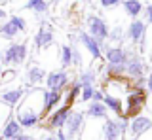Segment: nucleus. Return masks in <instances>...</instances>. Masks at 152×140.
<instances>
[{
    "mask_svg": "<svg viewBox=\"0 0 152 140\" xmlns=\"http://www.w3.org/2000/svg\"><path fill=\"white\" fill-rule=\"evenodd\" d=\"M44 91L32 87L27 95H23L21 102L17 104V121L21 127H36L42 121V106H44Z\"/></svg>",
    "mask_w": 152,
    "mask_h": 140,
    "instance_id": "1",
    "label": "nucleus"
},
{
    "mask_svg": "<svg viewBox=\"0 0 152 140\" xmlns=\"http://www.w3.org/2000/svg\"><path fill=\"white\" fill-rule=\"evenodd\" d=\"M107 106L103 104V102H95L91 100V104H89V108L86 110V114L89 115V118H93V119H107L108 115H107Z\"/></svg>",
    "mask_w": 152,
    "mask_h": 140,
    "instance_id": "19",
    "label": "nucleus"
},
{
    "mask_svg": "<svg viewBox=\"0 0 152 140\" xmlns=\"http://www.w3.org/2000/svg\"><path fill=\"white\" fill-rule=\"evenodd\" d=\"M25 8L32 10L34 13H38V15H42V13L48 12V0H28L25 4Z\"/></svg>",
    "mask_w": 152,
    "mask_h": 140,
    "instance_id": "22",
    "label": "nucleus"
},
{
    "mask_svg": "<svg viewBox=\"0 0 152 140\" xmlns=\"http://www.w3.org/2000/svg\"><path fill=\"white\" fill-rule=\"evenodd\" d=\"M23 95H25V89H23V87H17V89H12V91L2 93L0 100H2L6 106H17L19 102H21Z\"/></svg>",
    "mask_w": 152,
    "mask_h": 140,
    "instance_id": "15",
    "label": "nucleus"
},
{
    "mask_svg": "<svg viewBox=\"0 0 152 140\" xmlns=\"http://www.w3.org/2000/svg\"><path fill=\"white\" fill-rule=\"evenodd\" d=\"M129 51L124 48H107L104 49V59H107L108 64H120V66H126L127 59H129Z\"/></svg>",
    "mask_w": 152,
    "mask_h": 140,
    "instance_id": "9",
    "label": "nucleus"
},
{
    "mask_svg": "<svg viewBox=\"0 0 152 140\" xmlns=\"http://www.w3.org/2000/svg\"><path fill=\"white\" fill-rule=\"evenodd\" d=\"M57 2H59V0H57Z\"/></svg>",
    "mask_w": 152,
    "mask_h": 140,
    "instance_id": "41",
    "label": "nucleus"
},
{
    "mask_svg": "<svg viewBox=\"0 0 152 140\" xmlns=\"http://www.w3.org/2000/svg\"><path fill=\"white\" fill-rule=\"evenodd\" d=\"M142 72H145V64H142L141 57L129 55V59H127V63H126L124 74H126L129 80H137V78H142Z\"/></svg>",
    "mask_w": 152,
    "mask_h": 140,
    "instance_id": "10",
    "label": "nucleus"
},
{
    "mask_svg": "<svg viewBox=\"0 0 152 140\" xmlns=\"http://www.w3.org/2000/svg\"><path fill=\"white\" fill-rule=\"evenodd\" d=\"M44 78H46L44 68L36 66V64L28 66V70H27V83H28L31 87H36L38 83H42V82H44Z\"/></svg>",
    "mask_w": 152,
    "mask_h": 140,
    "instance_id": "16",
    "label": "nucleus"
},
{
    "mask_svg": "<svg viewBox=\"0 0 152 140\" xmlns=\"http://www.w3.org/2000/svg\"><path fill=\"white\" fill-rule=\"evenodd\" d=\"M122 0H101V6L103 8H114V6H118Z\"/></svg>",
    "mask_w": 152,
    "mask_h": 140,
    "instance_id": "30",
    "label": "nucleus"
},
{
    "mask_svg": "<svg viewBox=\"0 0 152 140\" xmlns=\"http://www.w3.org/2000/svg\"><path fill=\"white\" fill-rule=\"evenodd\" d=\"M57 140H69L65 136V131L63 129H57Z\"/></svg>",
    "mask_w": 152,
    "mask_h": 140,
    "instance_id": "34",
    "label": "nucleus"
},
{
    "mask_svg": "<svg viewBox=\"0 0 152 140\" xmlns=\"http://www.w3.org/2000/svg\"><path fill=\"white\" fill-rule=\"evenodd\" d=\"M66 83H69V76H66V72H63V70L51 72L46 78V87L51 91H63L66 87Z\"/></svg>",
    "mask_w": 152,
    "mask_h": 140,
    "instance_id": "11",
    "label": "nucleus"
},
{
    "mask_svg": "<svg viewBox=\"0 0 152 140\" xmlns=\"http://www.w3.org/2000/svg\"><path fill=\"white\" fill-rule=\"evenodd\" d=\"M146 85H148V91L152 93V72L148 74V80H146Z\"/></svg>",
    "mask_w": 152,
    "mask_h": 140,
    "instance_id": "36",
    "label": "nucleus"
},
{
    "mask_svg": "<svg viewBox=\"0 0 152 140\" xmlns=\"http://www.w3.org/2000/svg\"><path fill=\"white\" fill-rule=\"evenodd\" d=\"M80 42H82V44L86 45V49L89 51V55H91L93 59H101V44H99L97 40L93 38V36H89L88 32H80Z\"/></svg>",
    "mask_w": 152,
    "mask_h": 140,
    "instance_id": "13",
    "label": "nucleus"
},
{
    "mask_svg": "<svg viewBox=\"0 0 152 140\" xmlns=\"http://www.w3.org/2000/svg\"><path fill=\"white\" fill-rule=\"evenodd\" d=\"M124 10H126V13L129 17L137 19L142 12V2L141 0H124Z\"/></svg>",
    "mask_w": 152,
    "mask_h": 140,
    "instance_id": "21",
    "label": "nucleus"
},
{
    "mask_svg": "<svg viewBox=\"0 0 152 140\" xmlns=\"http://www.w3.org/2000/svg\"><path fill=\"white\" fill-rule=\"evenodd\" d=\"M6 17H8V13L4 12V10H0V21H4V19H6Z\"/></svg>",
    "mask_w": 152,
    "mask_h": 140,
    "instance_id": "37",
    "label": "nucleus"
},
{
    "mask_svg": "<svg viewBox=\"0 0 152 140\" xmlns=\"http://www.w3.org/2000/svg\"><path fill=\"white\" fill-rule=\"evenodd\" d=\"M44 140H57V138H53V136H46Z\"/></svg>",
    "mask_w": 152,
    "mask_h": 140,
    "instance_id": "38",
    "label": "nucleus"
},
{
    "mask_svg": "<svg viewBox=\"0 0 152 140\" xmlns=\"http://www.w3.org/2000/svg\"><path fill=\"white\" fill-rule=\"evenodd\" d=\"M0 2H4V0H0Z\"/></svg>",
    "mask_w": 152,
    "mask_h": 140,
    "instance_id": "40",
    "label": "nucleus"
},
{
    "mask_svg": "<svg viewBox=\"0 0 152 140\" xmlns=\"http://www.w3.org/2000/svg\"><path fill=\"white\" fill-rule=\"evenodd\" d=\"M21 125H19V121L15 119V118H10L6 123H4V129H2V134H0V136L2 138H12V136H15V134H19L21 133Z\"/></svg>",
    "mask_w": 152,
    "mask_h": 140,
    "instance_id": "20",
    "label": "nucleus"
},
{
    "mask_svg": "<svg viewBox=\"0 0 152 140\" xmlns=\"http://www.w3.org/2000/svg\"><path fill=\"white\" fill-rule=\"evenodd\" d=\"M61 102H63V91L46 89L44 91V106H42V119H44L48 114H51Z\"/></svg>",
    "mask_w": 152,
    "mask_h": 140,
    "instance_id": "8",
    "label": "nucleus"
},
{
    "mask_svg": "<svg viewBox=\"0 0 152 140\" xmlns=\"http://www.w3.org/2000/svg\"><path fill=\"white\" fill-rule=\"evenodd\" d=\"M10 23L15 27L17 32H25V29H27V23H25V19H23L21 15H12L10 17Z\"/></svg>",
    "mask_w": 152,
    "mask_h": 140,
    "instance_id": "26",
    "label": "nucleus"
},
{
    "mask_svg": "<svg viewBox=\"0 0 152 140\" xmlns=\"http://www.w3.org/2000/svg\"><path fill=\"white\" fill-rule=\"evenodd\" d=\"M10 2H12L13 6H17V8H25V4L28 2V0H10Z\"/></svg>",
    "mask_w": 152,
    "mask_h": 140,
    "instance_id": "33",
    "label": "nucleus"
},
{
    "mask_svg": "<svg viewBox=\"0 0 152 140\" xmlns=\"http://www.w3.org/2000/svg\"><path fill=\"white\" fill-rule=\"evenodd\" d=\"M88 27H89V36H93L99 44L108 38V27H107V23H104L101 17L91 15L88 19Z\"/></svg>",
    "mask_w": 152,
    "mask_h": 140,
    "instance_id": "7",
    "label": "nucleus"
},
{
    "mask_svg": "<svg viewBox=\"0 0 152 140\" xmlns=\"http://www.w3.org/2000/svg\"><path fill=\"white\" fill-rule=\"evenodd\" d=\"M27 45L25 44H10L6 51H4V55H2V63L4 64H21L23 61L27 59Z\"/></svg>",
    "mask_w": 152,
    "mask_h": 140,
    "instance_id": "4",
    "label": "nucleus"
},
{
    "mask_svg": "<svg viewBox=\"0 0 152 140\" xmlns=\"http://www.w3.org/2000/svg\"><path fill=\"white\" fill-rule=\"evenodd\" d=\"M108 38L112 42H122L124 40V29L122 27H116L114 30H108Z\"/></svg>",
    "mask_w": 152,
    "mask_h": 140,
    "instance_id": "29",
    "label": "nucleus"
},
{
    "mask_svg": "<svg viewBox=\"0 0 152 140\" xmlns=\"http://www.w3.org/2000/svg\"><path fill=\"white\" fill-rule=\"evenodd\" d=\"M69 115H70V106H57L51 114L46 115L44 121H40V125H42V129H48V131L63 129Z\"/></svg>",
    "mask_w": 152,
    "mask_h": 140,
    "instance_id": "3",
    "label": "nucleus"
},
{
    "mask_svg": "<svg viewBox=\"0 0 152 140\" xmlns=\"http://www.w3.org/2000/svg\"><path fill=\"white\" fill-rule=\"evenodd\" d=\"M146 104V93L142 89V85H133L131 83V89L127 91L126 95V104H124V115L127 119L139 115L142 108Z\"/></svg>",
    "mask_w": 152,
    "mask_h": 140,
    "instance_id": "2",
    "label": "nucleus"
},
{
    "mask_svg": "<svg viewBox=\"0 0 152 140\" xmlns=\"http://www.w3.org/2000/svg\"><path fill=\"white\" fill-rule=\"evenodd\" d=\"M70 53H72V64L74 66H82V53L78 49V44L70 45Z\"/></svg>",
    "mask_w": 152,
    "mask_h": 140,
    "instance_id": "27",
    "label": "nucleus"
},
{
    "mask_svg": "<svg viewBox=\"0 0 152 140\" xmlns=\"http://www.w3.org/2000/svg\"><path fill=\"white\" fill-rule=\"evenodd\" d=\"M0 34H2L6 40H13V38H15V34H17V30H15V27H13L10 21H6V23L0 25Z\"/></svg>",
    "mask_w": 152,
    "mask_h": 140,
    "instance_id": "23",
    "label": "nucleus"
},
{
    "mask_svg": "<svg viewBox=\"0 0 152 140\" xmlns=\"http://www.w3.org/2000/svg\"><path fill=\"white\" fill-rule=\"evenodd\" d=\"M0 140H4V138H2V136H0Z\"/></svg>",
    "mask_w": 152,
    "mask_h": 140,
    "instance_id": "39",
    "label": "nucleus"
},
{
    "mask_svg": "<svg viewBox=\"0 0 152 140\" xmlns=\"http://www.w3.org/2000/svg\"><path fill=\"white\" fill-rule=\"evenodd\" d=\"M150 4H152V2H150Z\"/></svg>",
    "mask_w": 152,
    "mask_h": 140,
    "instance_id": "42",
    "label": "nucleus"
},
{
    "mask_svg": "<svg viewBox=\"0 0 152 140\" xmlns=\"http://www.w3.org/2000/svg\"><path fill=\"white\" fill-rule=\"evenodd\" d=\"M61 64L63 66H72V53H70V45L61 48Z\"/></svg>",
    "mask_w": 152,
    "mask_h": 140,
    "instance_id": "25",
    "label": "nucleus"
},
{
    "mask_svg": "<svg viewBox=\"0 0 152 140\" xmlns=\"http://www.w3.org/2000/svg\"><path fill=\"white\" fill-rule=\"evenodd\" d=\"M93 93H95V87H93V85L82 87V95H80V100H82V102L91 100V99H93Z\"/></svg>",
    "mask_w": 152,
    "mask_h": 140,
    "instance_id": "28",
    "label": "nucleus"
},
{
    "mask_svg": "<svg viewBox=\"0 0 152 140\" xmlns=\"http://www.w3.org/2000/svg\"><path fill=\"white\" fill-rule=\"evenodd\" d=\"M65 127H66L65 136L70 138V140H74L80 133H82V129H84V114H82V112H70Z\"/></svg>",
    "mask_w": 152,
    "mask_h": 140,
    "instance_id": "6",
    "label": "nucleus"
},
{
    "mask_svg": "<svg viewBox=\"0 0 152 140\" xmlns=\"http://www.w3.org/2000/svg\"><path fill=\"white\" fill-rule=\"evenodd\" d=\"M51 44H53V34H51V30L46 29V27H40V30H38L36 36H34V45L38 49H44V48H50Z\"/></svg>",
    "mask_w": 152,
    "mask_h": 140,
    "instance_id": "14",
    "label": "nucleus"
},
{
    "mask_svg": "<svg viewBox=\"0 0 152 140\" xmlns=\"http://www.w3.org/2000/svg\"><path fill=\"white\" fill-rule=\"evenodd\" d=\"M146 15H148V21L152 23V4H150V6H146Z\"/></svg>",
    "mask_w": 152,
    "mask_h": 140,
    "instance_id": "35",
    "label": "nucleus"
},
{
    "mask_svg": "<svg viewBox=\"0 0 152 140\" xmlns=\"http://www.w3.org/2000/svg\"><path fill=\"white\" fill-rule=\"evenodd\" d=\"M103 104L107 106V110H112L114 114L120 118V115H124V104H122V100L120 99H116V97H112V95H107L104 93L103 95Z\"/></svg>",
    "mask_w": 152,
    "mask_h": 140,
    "instance_id": "18",
    "label": "nucleus"
},
{
    "mask_svg": "<svg viewBox=\"0 0 152 140\" xmlns=\"http://www.w3.org/2000/svg\"><path fill=\"white\" fill-rule=\"evenodd\" d=\"M103 95H104L103 91L95 89V93H93V99H91V100H95V102H101V100H103Z\"/></svg>",
    "mask_w": 152,
    "mask_h": 140,
    "instance_id": "31",
    "label": "nucleus"
},
{
    "mask_svg": "<svg viewBox=\"0 0 152 140\" xmlns=\"http://www.w3.org/2000/svg\"><path fill=\"white\" fill-rule=\"evenodd\" d=\"M127 36L131 38V42L141 44V42L145 40V36H146V25H145V21H141L139 17H137L135 21H131L129 23V29H127Z\"/></svg>",
    "mask_w": 152,
    "mask_h": 140,
    "instance_id": "12",
    "label": "nucleus"
},
{
    "mask_svg": "<svg viewBox=\"0 0 152 140\" xmlns=\"http://www.w3.org/2000/svg\"><path fill=\"white\" fill-rule=\"evenodd\" d=\"M10 140H32L28 134H23V133H19V134H15V136H12Z\"/></svg>",
    "mask_w": 152,
    "mask_h": 140,
    "instance_id": "32",
    "label": "nucleus"
},
{
    "mask_svg": "<svg viewBox=\"0 0 152 140\" xmlns=\"http://www.w3.org/2000/svg\"><path fill=\"white\" fill-rule=\"evenodd\" d=\"M150 129H152V121L148 118H145V115H135V118H129V121H127V131L131 133L133 140L141 138Z\"/></svg>",
    "mask_w": 152,
    "mask_h": 140,
    "instance_id": "5",
    "label": "nucleus"
},
{
    "mask_svg": "<svg viewBox=\"0 0 152 140\" xmlns=\"http://www.w3.org/2000/svg\"><path fill=\"white\" fill-rule=\"evenodd\" d=\"M120 129H118L116 121L114 119H104V125H103V138L104 140H120Z\"/></svg>",
    "mask_w": 152,
    "mask_h": 140,
    "instance_id": "17",
    "label": "nucleus"
},
{
    "mask_svg": "<svg viewBox=\"0 0 152 140\" xmlns=\"http://www.w3.org/2000/svg\"><path fill=\"white\" fill-rule=\"evenodd\" d=\"M97 82V76H95V70H86L82 72V76H80V85L82 87H88V85H93V83Z\"/></svg>",
    "mask_w": 152,
    "mask_h": 140,
    "instance_id": "24",
    "label": "nucleus"
}]
</instances>
